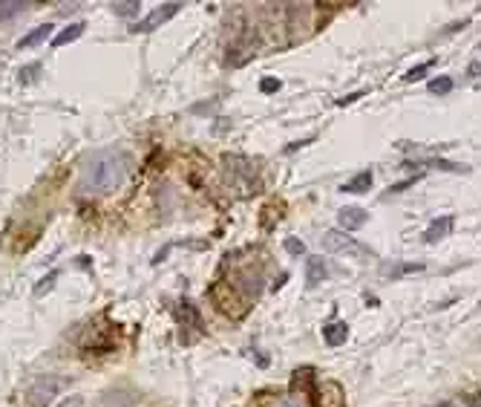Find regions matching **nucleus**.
<instances>
[{"label": "nucleus", "mask_w": 481, "mask_h": 407, "mask_svg": "<svg viewBox=\"0 0 481 407\" xmlns=\"http://www.w3.org/2000/svg\"><path fill=\"white\" fill-rule=\"evenodd\" d=\"M259 90H262V92H277V90H280V81H277V78H262Z\"/></svg>", "instance_id": "412c9836"}, {"label": "nucleus", "mask_w": 481, "mask_h": 407, "mask_svg": "<svg viewBox=\"0 0 481 407\" xmlns=\"http://www.w3.org/2000/svg\"><path fill=\"white\" fill-rule=\"evenodd\" d=\"M323 338H326V344L329 347H340V344H346V338H349V326L346 324H329V326H323Z\"/></svg>", "instance_id": "9b49d317"}, {"label": "nucleus", "mask_w": 481, "mask_h": 407, "mask_svg": "<svg viewBox=\"0 0 481 407\" xmlns=\"http://www.w3.org/2000/svg\"><path fill=\"white\" fill-rule=\"evenodd\" d=\"M326 277H329L326 260H323V257H308V260H306V283L311 286V289H315V286H320Z\"/></svg>", "instance_id": "423d86ee"}, {"label": "nucleus", "mask_w": 481, "mask_h": 407, "mask_svg": "<svg viewBox=\"0 0 481 407\" xmlns=\"http://www.w3.org/2000/svg\"><path fill=\"white\" fill-rule=\"evenodd\" d=\"M357 99H360V92H352V95H346V99H340L338 104H340V107H346V104H352V102H357Z\"/></svg>", "instance_id": "393cba45"}, {"label": "nucleus", "mask_w": 481, "mask_h": 407, "mask_svg": "<svg viewBox=\"0 0 481 407\" xmlns=\"http://www.w3.org/2000/svg\"><path fill=\"white\" fill-rule=\"evenodd\" d=\"M285 251H288V254H303L306 246H303V240H294V237H288V240H285Z\"/></svg>", "instance_id": "6ab92c4d"}, {"label": "nucleus", "mask_w": 481, "mask_h": 407, "mask_svg": "<svg viewBox=\"0 0 481 407\" xmlns=\"http://www.w3.org/2000/svg\"><path fill=\"white\" fill-rule=\"evenodd\" d=\"M262 275L259 272H254V269H245L243 275H236V289L243 292L245 298H257L259 295V289H262Z\"/></svg>", "instance_id": "0eeeda50"}, {"label": "nucleus", "mask_w": 481, "mask_h": 407, "mask_svg": "<svg viewBox=\"0 0 481 407\" xmlns=\"http://www.w3.org/2000/svg\"><path fill=\"white\" fill-rule=\"evenodd\" d=\"M372 185V171H360L354 179H349L340 191H346V194H364V191H369Z\"/></svg>", "instance_id": "f8f14e48"}, {"label": "nucleus", "mask_w": 481, "mask_h": 407, "mask_svg": "<svg viewBox=\"0 0 481 407\" xmlns=\"http://www.w3.org/2000/svg\"><path fill=\"white\" fill-rule=\"evenodd\" d=\"M55 280H58V272H50V275H46V277H43V280H41V283L35 286V295L41 298V295H43L46 289H52V283H55Z\"/></svg>", "instance_id": "f3484780"}, {"label": "nucleus", "mask_w": 481, "mask_h": 407, "mask_svg": "<svg viewBox=\"0 0 481 407\" xmlns=\"http://www.w3.org/2000/svg\"><path fill=\"white\" fill-rule=\"evenodd\" d=\"M366 220H369V214L364 211V208H343L340 214H338V226H340V231H357V228H364L366 226Z\"/></svg>", "instance_id": "39448f33"}, {"label": "nucleus", "mask_w": 481, "mask_h": 407, "mask_svg": "<svg viewBox=\"0 0 481 407\" xmlns=\"http://www.w3.org/2000/svg\"><path fill=\"white\" fill-rule=\"evenodd\" d=\"M127 179V156L115 148H101L84 156L78 167V191L84 194H115Z\"/></svg>", "instance_id": "f257e3e1"}, {"label": "nucleus", "mask_w": 481, "mask_h": 407, "mask_svg": "<svg viewBox=\"0 0 481 407\" xmlns=\"http://www.w3.org/2000/svg\"><path fill=\"white\" fill-rule=\"evenodd\" d=\"M52 23H43V27H38V29H32L29 35H23L20 41H17V50H29V46H38L41 41H46V38H50L52 35Z\"/></svg>", "instance_id": "9d476101"}, {"label": "nucleus", "mask_w": 481, "mask_h": 407, "mask_svg": "<svg viewBox=\"0 0 481 407\" xmlns=\"http://www.w3.org/2000/svg\"><path fill=\"white\" fill-rule=\"evenodd\" d=\"M320 243H323V249H326L329 254H346V257H354V260H364V257H372V254H375L369 246L357 243L354 237H349V234L340 231V228L326 231V234L320 237Z\"/></svg>", "instance_id": "f03ea898"}, {"label": "nucleus", "mask_w": 481, "mask_h": 407, "mask_svg": "<svg viewBox=\"0 0 481 407\" xmlns=\"http://www.w3.org/2000/svg\"><path fill=\"white\" fill-rule=\"evenodd\" d=\"M421 269H424L421 263H406V266H387V269H383V275L398 277V275H403V272H421Z\"/></svg>", "instance_id": "dca6fc26"}, {"label": "nucleus", "mask_w": 481, "mask_h": 407, "mask_svg": "<svg viewBox=\"0 0 481 407\" xmlns=\"http://www.w3.org/2000/svg\"><path fill=\"white\" fill-rule=\"evenodd\" d=\"M113 12L118 18H136L141 12V4L138 0H122V4H113Z\"/></svg>", "instance_id": "ddd939ff"}, {"label": "nucleus", "mask_w": 481, "mask_h": 407, "mask_svg": "<svg viewBox=\"0 0 481 407\" xmlns=\"http://www.w3.org/2000/svg\"><path fill=\"white\" fill-rule=\"evenodd\" d=\"M274 407H306V401H300V399H282Z\"/></svg>", "instance_id": "b1692460"}, {"label": "nucleus", "mask_w": 481, "mask_h": 407, "mask_svg": "<svg viewBox=\"0 0 481 407\" xmlns=\"http://www.w3.org/2000/svg\"><path fill=\"white\" fill-rule=\"evenodd\" d=\"M450 228H452V217L450 214H444V217H438V220H432L429 223V228H426V243H438V240H444V237L450 234Z\"/></svg>", "instance_id": "6e6552de"}, {"label": "nucleus", "mask_w": 481, "mask_h": 407, "mask_svg": "<svg viewBox=\"0 0 481 407\" xmlns=\"http://www.w3.org/2000/svg\"><path fill=\"white\" fill-rule=\"evenodd\" d=\"M179 9H182V4H161V6H156L148 18H138L136 23H133V32L138 35H148V32H153V29H159L161 23H167L173 15H179Z\"/></svg>", "instance_id": "20e7f679"}, {"label": "nucleus", "mask_w": 481, "mask_h": 407, "mask_svg": "<svg viewBox=\"0 0 481 407\" xmlns=\"http://www.w3.org/2000/svg\"><path fill=\"white\" fill-rule=\"evenodd\" d=\"M41 64H29L27 69H20V84H29L32 81V73H38Z\"/></svg>", "instance_id": "aec40b11"}, {"label": "nucleus", "mask_w": 481, "mask_h": 407, "mask_svg": "<svg viewBox=\"0 0 481 407\" xmlns=\"http://www.w3.org/2000/svg\"><path fill=\"white\" fill-rule=\"evenodd\" d=\"M84 29H87V23H84V20L69 23V27H66L64 32H58V35L52 38V46L58 50V46H66V43H72V41H78V38L84 35Z\"/></svg>", "instance_id": "1a4fd4ad"}, {"label": "nucleus", "mask_w": 481, "mask_h": 407, "mask_svg": "<svg viewBox=\"0 0 481 407\" xmlns=\"http://www.w3.org/2000/svg\"><path fill=\"white\" fill-rule=\"evenodd\" d=\"M450 90H452V78H450V76H438V78L429 81V92L444 95V92H450Z\"/></svg>", "instance_id": "2eb2a0df"}, {"label": "nucleus", "mask_w": 481, "mask_h": 407, "mask_svg": "<svg viewBox=\"0 0 481 407\" xmlns=\"http://www.w3.org/2000/svg\"><path fill=\"white\" fill-rule=\"evenodd\" d=\"M415 182H418V177H412V179H406V182H398V185H392V188H389V194H401V191H403V188H410V185H415Z\"/></svg>", "instance_id": "5701e85b"}, {"label": "nucleus", "mask_w": 481, "mask_h": 407, "mask_svg": "<svg viewBox=\"0 0 481 407\" xmlns=\"http://www.w3.org/2000/svg\"><path fill=\"white\" fill-rule=\"evenodd\" d=\"M64 387V381L55 378V375H41L32 381V387H29V404L32 407H46Z\"/></svg>", "instance_id": "7ed1b4c3"}, {"label": "nucleus", "mask_w": 481, "mask_h": 407, "mask_svg": "<svg viewBox=\"0 0 481 407\" xmlns=\"http://www.w3.org/2000/svg\"><path fill=\"white\" fill-rule=\"evenodd\" d=\"M29 4H20V0H6V4H0V18H15L20 12H27Z\"/></svg>", "instance_id": "4468645a"}, {"label": "nucleus", "mask_w": 481, "mask_h": 407, "mask_svg": "<svg viewBox=\"0 0 481 407\" xmlns=\"http://www.w3.org/2000/svg\"><path fill=\"white\" fill-rule=\"evenodd\" d=\"M429 67H432V64H421V67H412V69H410V73H406L403 78H406V81H418V78H424V73H426Z\"/></svg>", "instance_id": "a211bd4d"}, {"label": "nucleus", "mask_w": 481, "mask_h": 407, "mask_svg": "<svg viewBox=\"0 0 481 407\" xmlns=\"http://www.w3.org/2000/svg\"><path fill=\"white\" fill-rule=\"evenodd\" d=\"M58 407H84V399H81V396H69V399H64Z\"/></svg>", "instance_id": "4be33fe9"}]
</instances>
